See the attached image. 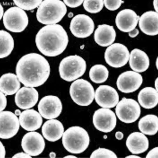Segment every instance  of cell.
<instances>
[{"label":"cell","instance_id":"obj_1","mask_svg":"<svg viewBox=\"0 0 158 158\" xmlns=\"http://www.w3.org/2000/svg\"><path fill=\"white\" fill-rule=\"evenodd\" d=\"M49 63L43 56L31 53L17 62L16 73L19 80L27 87H38L45 83L50 74Z\"/></svg>","mask_w":158,"mask_h":158},{"label":"cell","instance_id":"obj_2","mask_svg":"<svg viewBox=\"0 0 158 158\" xmlns=\"http://www.w3.org/2000/svg\"><path fill=\"white\" fill-rule=\"evenodd\" d=\"M35 41L41 53L48 57H56L61 54L66 48L68 35L61 25H47L39 30Z\"/></svg>","mask_w":158,"mask_h":158},{"label":"cell","instance_id":"obj_3","mask_svg":"<svg viewBox=\"0 0 158 158\" xmlns=\"http://www.w3.org/2000/svg\"><path fill=\"white\" fill-rule=\"evenodd\" d=\"M67 11L66 6L61 1L44 0L38 8L36 18L43 25H55L62 19Z\"/></svg>","mask_w":158,"mask_h":158},{"label":"cell","instance_id":"obj_4","mask_svg":"<svg viewBox=\"0 0 158 158\" xmlns=\"http://www.w3.org/2000/svg\"><path fill=\"white\" fill-rule=\"evenodd\" d=\"M90 141L87 131L79 126L69 127L62 136L64 148L73 154H80L85 152L89 146Z\"/></svg>","mask_w":158,"mask_h":158},{"label":"cell","instance_id":"obj_5","mask_svg":"<svg viewBox=\"0 0 158 158\" xmlns=\"http://www.w3.org/2000/svg\"><path fill=\"white\" fill-rule=\"evenodd\" d=\"M86 69L85 60L78 55L69 56L61 60L59 71L61 79L66 81H73L85 74Z\"/></svg>","mask_w":158,"mask_h":158},{"label":"cell","instance_id":"obj_6","mask_svg":"<svg viewBox=\"0 0 158 158\" xmlns=\"http://www.w3.org/2000/svg\"><path fill=\"white\" fill-rule=\"evenodd\" d=\"M69 94L74 103L81 106H87L92 104L95 93L90 82L81 79L72 83L69 88Z\"/></svg>","mask_w":158,"mask_h":158},{"label":"cell","instance_id":"obj_7","mask_svg":"<svg viewBox=\"0 0 158 158\" xmlns=\"http://www.w3.org/2000/svg\"><path fill=\"white\" fill-rule=\"evenodd\" d=\"M28 17L24 10L18 7H12L4 13L3 23L6 29L14 33H21L28 24Z\"/></svg>","mask_w":158,"mask_h":158},{"label":"cell","instance_id":"obj_8","mask_svg":"<svg viewBox=\"0 0 158 158\" xmlns=\"http://www.w3.org/2000/svg\"><path fill=\"white\" fill-rule=\"evenodd\" d=\"M115 110L119 119L125 123L135 122L141 114L140 106L136 101L131 98H123L118 102Z\"/></svg>","mask_w":158,"mask_h":158},{"label":"cell","instance_id":"obj_9","mask_svg":"<svg viewBox=\"0 0 158 158\" xmlns=\"http://www.w3.org/2000/svg\"><path fill=\"white\" fill-rule=\"evenodd\" d=\"M129 55V50L127 47L121 43H115L109 46L106 49L105 60L110 66L119 68L127 64Z\"/></svg>","mask_w":158,"mask_h":158},{"label":"cell","instance_id":"obj_10","mask_svg":"<svg viewBox=\"0 0 158 158\" xmlns=\"http://www.w3.org/2000/svg\"><path fill=\"white\" fill-rule=\"evenodd\" d=\"M117 121L115 114L109 108H100L93 115V122L94 127L102 132L112 131L117 125Z\"/></svg>","mask_w":158,"mask_h":158},{"label":"cell","instance_id":"obj_11","mask_svg":"<svg viewBox=\"0 0 158 158\" xmlns=\"http://www.w3.org/2000/svg\"><path fill=\"white\" fill-rule=\"evenodd\" d=\"M94 23L92 18L84 14H79L73 18L70 24V30L75 37L86 38L94 31Z\"/></svg>","mask_w":158,"mask_h":158},{"label":"cell","instance_id":"obj_12","mask_svg":"<svg viewBox=\"0 0 158 158\" xmlns=\"http://www.w3.org/2000/svg\"><path fill=\"white\" fill-rule=\"evenodd\" d=\"M38 110L42 117L46 119L56 118L62 112V103L57 96L48 95L40 101Z\"/></svg>","mask_w":158,"mask_h":158},{"label":"cell","instance_id":"obj_13","mask_svg":"<svg viewBox=\"0 0 158 158\" xmlns=\"http://www.w3.org/2000/svg\"><path fill=\"white\" fill-rule=\"evenodd\" d=\"M19 119L15 114L10 111L0 113V138L6 139L13 138L18 133Z\"/></svg>","mask_w":158,"mask_h":158},{"label":"cell","instance_id":"obj_14","mask_svg":"<svg viewBox=\"0 0 158 158\" xmlns=\"http://www.w3.org/2000/svg\"><path fill=\"white\" fill-rule=\"evenodd\" d=\"M142 82L143 78L140 74L134 71H126L119 76L117 85L121 92L129 94L138 90Z\"/></svg>","mask_w":158,"mask_h":158},{"label":"cell","instance_id":"obj_15","mask_svg":"<svg viewBox=\"0 0 158 158\" xmlns=\"http://www.w3.org/2000/svg\"><path fill=\"white\" fill-rule=\"evenodd\" d=\"M21 146L23 151L30 156H39L45 149V141L39 132H30L23 137Z\"/></svg>","mask_w":158,"mask_h":158},{"label":"cell","instance_id":"obj_16","mask_svg":"<svg viewBox=\"0 0 158 158\" xmlns=\"http://www.w3.org/2000/svg\"><path fill=\"white\" fill-rule=\"evenodd\" d=\"M95 101L102 108H112L117 106L119 97L117 90L112 87L102 85L97 88L94 94Z\"/></svg>","mask_w":158,"mask_h":158},{"label":"cell","instance_id":"obj_17","mask_svg":"<svg viewBox=\"0 0 158 158\" xmlns=\"http://www.w3.org/2000/svg\"><path fill=\"white\" fill-rule=\"evenodd\" d=\"M15 101L20 109H29L34 106L39 101V93L34 88L23 87L16 93Z\"/></svg>","mask_w":158,"mask_h":158},{"label":"cell","instance_id":"obj_18","mask_svg":"<svg viewBox=\"0 0 158 158\" xmlns=\"http://www.w3.org/2000/svg\"><path fill=\"white\" fill-rule=\"evenodd\" d=\"M139 18L140 16L133 10L126 9L118 13L115 18V24L119 30L129 33L135 29Z\"/></svg>","mask_w":158,"mask_h":158},{"label":"cell","instance_id":"obj_19","mask_svg":"<svg viewBox=\"0 0 158 158\" xmlns=\"http://www.w3.org/2000/svg\"><path fill=\"white\" fill-rule=\"evenodd\" d=\"M21 126L28 131H34L39 129L43 123V119L40 113L34 109H27L19 115Z\"/></svg>","mask_w":158,"mask_h":158},{"label":"cell","instance_id":"obj_20","mask_svg":"<svg viewBox=\"0 0 158 158\" xmlns=\"http://www.w3.org/2000/svg\"><path fill=\"white\" fill-rule=\"evenodd\" d=\"M158 14L155 11L145 12L140 16L139 27L143 33L148 35L158 34Z\"/></svg>","mask_w":158,"mask_h":158},{"label":"cell","instance_id":"obj_21","mask_svg":"<svg viewBox=\"0 0 158 158\" xmlns=\"http://www.w3.org/2000/svg\"><path fill=\"white\" fill-rule=\"evenodd\" d=\"M126 146L130 152L139 154L147 151L149 147L148 139L142 133L135 132L127 137Z\"/></svg>","mask_w":158,"mask_h":158},{"label":"cell","instance_id":"obj_22","mask_svg":"<svg viewBox=\"0 0 158 158\" xmlns=\"http://www.w3.org/2000/svg\"><path fill=\"white\" fill-rule=\"evenodd\" d=\"M64 127L63 124L57 119L47 121L42 127V133L43 137L49 141H58L63 136Z\"/></svg>","mask_w":158,"mask_h":158},{"label":"cell","instance_id":"obj_23","mask_svg":"<svg viewBox=\"0 0 158 158\" xmlns=\"http://www.w3.org/2000/svg\"><path fill=\"white\" fill-rule=\"evenodd\" d=\"M116 35V32L113 26L103 24L97 27L94 32V39L98 45L106 47L113 44Z\"/></svg>","mask_w":158,"mask_h":158},{"label":"cell","instance_id":"obj_24","mask_svg":"<svg viewBox=\"0 0 158 158\" xmlns=\"http://www.w3.org/2000/svg\"><path fill=\"white\" fill-rule=\"evenodd\" d=\"M129 66L133 71L143 73L150 66V59L144 52L135 48L131 52L129 58Z\"/></svg>","mask_w":158,"mask_h":158},{"label":"cell","instance_id":"obj_25","mask_svg":"<svg viewBox=\"0 0 158 158\" xmlns=\"http://www.w3.org/2000/svg\"><path fill=\"white\" fill-rule=\"evenodd\" d=\"M20 86V81L15 74H4L0 78V91L6 95L15 94Z\"/></svg>","mask_w":158,"mask_h":158},{"label":"cell","instance_id":"obj_26","mask_svg":"<svg viewBox=\"0 0 158 158\" xmlns=\"http://www.w3.org/2000/svg\"><path fill=\"white\" fill-rule=\"evenodd\" d=\"M138 101L140 106L145 109L154 108L158 104V93L152 87H147L139 93Z\"/></svg>","mask_w":158,"mask_h":158},{"label":"cell","instance_id":"obj_27","mask_svg":"<svg viewBox=\"0 0 158 158\" xmlns=\"http://www.w3.org/2000/svg\"><path fill=\"white\" fill-rule=\"evenodd\" d=\"M139 131L147 135H154L158 131V118L154 114H148L141 118L139 122Z\"/></svg>","mask_w":158,"mask_h":158},{"label":"cell","instance_id":"obj_28","mask_svg":"<svg viewBox=\"0 0 158 158\" xmlns=\"http://www.w3.org/2000/svg\"><path fill=\"white\" fill-rule=\"evenodd\" d=\"M0 58L8 57L14 48V40L11 35L4 30L0 31Z\"/></svg>","mask_w":158,"mask_h":158},{"label":"cell","instance_id":"obj_29","mask_svg":"<svg viewBox=\"0 0 158 158\" xmlns=\"http://www.w3.org/2000/svg\"><path fill=\"white\" fill-rule=\"evenodd\" d=\"M109 71L105 66L96 64L92 67L89 72V77L93 82L95 83H104L107 80Z\"/></svg>","mask_w":158,"mask_h":158},{"label":"cell","instance_id":"obj_30","mask_svg":"<svg viewBox=\"0 0 158 158\" xmlns=\"http://www.w3.org/2000/svg\"><path fill=\"white\" fill-rule=\"evenodd\" d=\"M104 1L103 0H85L83 1V6L87 12L91 14H96L100 12L104 7Z\"/></svg>","mask_w":158,"mask_h":158},{"label":"cell","instance_id":"obj_31","mask_svg":"<svg viewBox=\"0 0 158 158\" xmlns=\"http://www.w3.org/2000/svg\"><path fill=\"white\" fill-rule=\"evenodd\" d=\"M14 3L18 7L23 10H32L40 6L42 2V0H32V1H19L14 0Z\"/></svg>","mask_w":158,"mask_h":158},{"label":"cell","instance_id":"obj_32","mask_svg":"<svg viewBox=\"0 0 158 158\" xmlns=\"http://www.w3.org/2000/svg\"><path fill=\"white\" fill-rule=\"evenodd\" d=\"M90 158H117V155L112 151L105 148H99L92 153Z\"/></svg>","mask_w":158,"mask_h":158},{"label":"cell","instance_id":"obj_33","mask_svg":"<svg viewBox=\"0 0 158 158\" xmlns=\"http://www.w3.org/2000/svg\"><path fill=\"white\" fill-rule=\"evenodd\" d=\"M124 2V1L121 0H117V1L105 0L104 1L105 7L110 11H115L118 10L121 6L122 3Z\"/></svg>","mask_w":158,"mask_h":158},{"label":"cell","instance_id":"obj_34","mask_svg":"<svg viewBox=\"0 0 158 158\" xmlns=\"http://www.w3.org/2000/svg\"><path fill=\"white\" fill-rule=\"evenodd\" d=\"M82 0H74V1H69V0H64V3L68 6L71 8H76L80 6L83 3Z\"/></svg>","mask_w":158,"mask_h":158},{"label":"cell","instance_id":"obj_35","mask_svg":"<svg viewBox=\"0 0 158 158\" xmlns=\"http://www.w3.org/2000/svg\"><path fill=\"white\" fill-rule=\"evenodd\" d=\"M0 100H1V109L0 111L1 112L3 111L7 106V99L6 95L2 93V92H1L0 93Z\"/></svg>","mask_w":158,"mask_h":158},{"label":"cell","instance_id":"obj_36","mask_svg":"<svg viewBox=\"0 0 158 158\" xmlns=\"http://www.w3.org/2000/svg\"><path fill=\"white\" fill-rule=\"evenodd\" d=\"M158 148L156 147L149 152L146 156L147 158H158Z\"/></svg>","mask_w":158,"mask_h":158},{"label":"cell","instance_id":"obj_37","mask_svg":"<svg viewBox=\"0 0 158 158\" xmlns=\"http://www.w3.org/2000/svg\"><path fill=\"white\" fill-rule=\"evenodd\" d=\"M13 158H31V156H30L29 154H27V153H24L22 152H19L17 154H15V155H14L13 157Z\"/></svg>","mask_w":158,"mask_h":158},{"label":"cell","instance_id":"obj_38","mask_svg":"<svg viewBox=\"0 0 158 158\" xmlns=\"http://www.w3.org/2000/svg\"><path fill=\"white\" fill-rule=\"evenodd\" d=\"M139 30L137 29V28H135V29H134L132 31L129 32V33H128V35H129V36H130L131 38H134L136 37V36L139 35Z\"/></svg>","mask_w":158,"mask_h":158},{"label":"cell","instance_id":"obj_39","mask_svg":"<svg viewBox=\"0 0 158 158\" xmlns=\"http://www.w3.org/2000/svg\"><path fill=\"white\" fill-rule=\"evenodd\" d=\"M1 144H0V146H1V148H0V150H1V155H0V157L1 158H5V156H6V149H5V148H4V146L2 144V143L1 142Z\"/></svg>","mask_w":158,"mask_h":158},{"label":"cell","instance_id":"obj_40","mask_svg":"<svg viewBox=\"0 0 158 158\" xmlns=\"http://www.w3.org/2000/svg\"><path fill=\"white\" fill-rule=\"evenodd\" d=\"M115 138L117 139L118 140H121L122 139H123V137H124V134H123V133L121 132L120 131H118L116 132L115 134Z\"/></svg>","mask_w":158,"mask_h":158},{"label":"cell","instance_id":"obj_41","mask_svg":"<svg viewBox=\"0 0 158 158\" xmlns=\"http://www.w3.org/2000/svg\"><path fill=\"white\" fill-rule=\"evenodd\" d=\"M158 0H154L153 1V6H154V9H155V11L156 13H158Z\"/></svg>","mask_w":158,"mask_h":158},{"label":"cell","instance_id":"obj_42","mask_svg":"<svg viewBox=\"0 0 158 158\" xmlns=\"http://www.w3.org/2000/svg\"><path fill=\"white\" fill-rule=\"evenodd\" d=\"M0 15H1V16H0V19L1 20L2 19V16L3 15H4V14H3V8L2 7V6L1 4V6H0Z\"/></svg>","mask_w":158,"mask_h":158},{"label":"cell","instance_id":"obj_43","mask_svg":"<svg viewBox=\"0 0 158 158\" xmlns=\"http://www.w3.org/2000/svg\"><path fill=\"white\" fill-rule=\"evenodd\" d=\"M49 157L51 158H54L56 157V154L54 152H51L49 153Z\"/></svg>","mask_w":158,"mask_h":158},{"label":"cell","instance_id":"obj_44","mask_svg":"<svg viewBox=\"0 0 158 158\" xmlns=\"http://www.w3.org/2000/svg\"><path fill=\"white\" fill-rule=\"evenodd\" d=\"M21 113V111L20 110H18V109H16L15 111V114L16 115H20Z\"/></svg>","mask_w":158,"mask_h":158},{"label":"cell","instance_id":"obj_45","mask_svg":"<svg viewBox=\"0 0 158 158\" xmlns=\"http://www.w3.org/2000/svg\"><path fill=\"white\" fill-rule=\"evenodd\" d=\"M158 78H157L156 79V80L155 81V87L156 88V91H158Z\"/></svg>","mask_w":158,"mask_h":158},{"label":"cell","instance_id":"obj_46","mask_svg":"<svg viewBox=\"0 0 158 158\" xmlns=\"http://www.w3.org/2000/svg\"><path fill=\"white\" fill-rule=\"evenodd\" d=\"M126 158H140V157L136 155H129V156H127Z\"/></svg>","mask_w":158,"mask_h":158},{"label":"cell","instance_id":"obj_47","mask_svg":"<svg viewBox=\"0 0 158 158\" xmlns=\"http://www.w3.org/2000/svg\"><path fill=\"white\" fill-rule=\"evenodd\" d=\"M65 158H77V157L76 156H73V155H68V156H65L64 157Z\"/></svg>","mask_w":158,"mask_h":158},{"label":"cell","instance_id":"obj_48","mask_svg":"<svg viewBox=\"0 0 158 158\" xmlns=\"http://www.w3.org/2000/svg\"><path fill=\"white\" fill-rule=\"evenodd\" d=\"M73 13L70 12V13H69L68 17L69 18H72V17H73Z\"/></svg>","mask_w":158,"mask_h":158},{"label":"cell","instance_id":"obj_49","mask_svg":"<svg viewBox=\"0 0 158 158\" xmlns=\"http://www.w3.org/2000/svg\"><path fill=\"white\" fill-rule=\"evenodd\" d=\"M156 68H157V69H158V58H157V60H156Z\"/></svg>","mask_w":158,"mask_h":158},{"label":"cell","instance_id":"obj_50","mask_svg":"<svg viewBox=\"0 0 158 158\" xmlns=\"http://www.w3.org/2000/svg\"><path fill=\"white\" fill-rule=\"evenodd\" d=\"M84 47H85V46H84V45H82V46H81V49H83Z\"/></svg>","mask_w":158,"mask_h":158},{"label":"cell","instance_id":"obj_51","mask_svg":"<svg viewBox=\"0 0 158 158\" xmlns=\"http://www.w3.org/2000/svg\"><path fill=\"white\" fill-rule=\"evenodd\" d=\"M107 136H106V135H105V136H104V139H107Z\"/></svg>","mask_w":158,"mask_h":158}]
</instances>
